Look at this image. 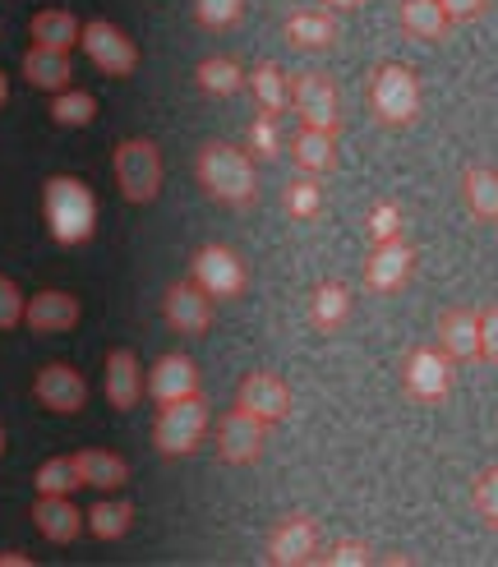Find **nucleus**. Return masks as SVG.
Instances as JSON below:
<instances>
[{
    "instance_id": "obj_17",
    "label": "nucleus",
    "mask_w": 498,
    "mask_h": 567,
    "mask_svg": "<svg viewBox=\"0 0 498 567\" xmlns=\"http://www.w3.org/2000/svg\"><path fill=\"white\" fill-rule=\"evenodd\" d=\"M148 379L144 370H138V355L129 347H116L106 355V370H102V392H106V402L116 406V411H134L138 406V396H144Z\"/></svg>"
},
{
    "instance_id": "obj_15",
    "label": "nucleus",
    "mask_w": 498,
    "mask_h": 567,
    "mask_svg": "<svg viewBox=\"0 0 498 567\" xmlns=\"http://www.w3.org/2000/svg\"><path fill=\"white\" fill-rule=\"evenodd\" d=\"M33 392L46 411L74 415V411H83V402H89V379H83L74 364H46V370H38V379H33Z\"/></svg>"
},
{
    "instance_id": "obj_25",
    "label": "nucleus",
    "mask_w": 498,
    "mask_h": 567,
    "mask_svg": "<svg viewBox=\"0 0 498 567\" xmlns=\"http://www.w3.org/2000/svg\"><path fill=\"white\" fill-rule=\"evenodd\" d=\"M291 157H295V166L304 176H328L332 166H338V134L304 125L295 134V144H291Z\"/></svg>"
},
{
    "instance_id": "obj_37",
    "label": "nucleus",
    "mask_w": 498,
    "mask_h": 567,
    "mask_svg": "<svg viewBox=\"0 0 498 567\" xmlns=\"http://www.w3.org/2000/svg\"><path fill=\"white\" fill-rule=\"evenodd\" d=\"M314 563H323V567H370L374 563V549L365 540H338L328 554H319Z\"/></svg>"
},
{
    "instance_id": "obj_29",
    "label": "nucleus",
    "mask_w": 498,
    "mask_h": 567,
    "mask_svg": "<svg viewBox=\"0 0 498 567\" xmlns=\"http://www.w3.org/2000/svg\"><path fill=\"white\" fill-rule=\"evenodd\" d=\"M245 83H249V93H255L259 111H268V116H282V111L291 106V79L282 74V65L263 61V65H255V74H249Z\"/></svg>"
},
{
    "instance_id": "obj_5",
    "label": "nucleus",
    "mask_w": 498,
    "mask_h": 567,
    "mask_svg": "<svg viewBox=\"0 0 498 567\" xmlns=\"http://www.w3.org/2000/svg\"><path fill=\"white\" fill-rule=\"evenodd\" d=\"M111 162H116V185L129 204H153L162 194V148L153 138H125Z\"/></svg>"
},
{
    "instance_id": "obj_27",
    "label": "nucleus",
    "mask_w": 498,
    "mask_h": 567,
    "mask_svg": "<svg viewBox=\"0 0 498 567\" xmlns=\"http://www.w3.org/2000/svg\"><path fill=\"white\" fill-rule=\"evenodd\" d=\"M346 319H351V291L342 281H319L310 296V323L319 332H338V328H346Z\"/></svg>"
},
{
    "instance_id": "obj_13",
    "label": "nucleus",
    "mask_w": 498,
    "mask_h": 567,
    "mask_svg": "<svg viewBox=\"0 0 498 567\" xmlns=\"http://www.w3.org/2000/svg\"><path fill=\"white\" fill-rule=\"evenodd\" d=\"M411 268H415V245L406 236H393V240H378L365 259V287L378 291V296H393L411 281Z\"/></svg>"
},
{
    "instance_id": "obj_8",
    "label": "nucleus",
    "mask_w": 498,
    "mask_h": 567,
    "mask_svg": "<svg viewBox=\"0 0 498 567\" xmlns=\"http://www.w3.org/2000/svg\"><path fill=\"white\" fill-rule=\"evenodd\" d=\"M189 277L199 281V287L212 296V300H231L245 291V259L231 249V245H204V249H194V264H189Z\"/></svg>"
},
{
    "instance_id": "obj_30",
    "label": "nucleus",
    "mask_w": 498,
    "mask_h": 567,
    "mask_svg": "<svg viewBox=\"0 0 498 567\" xmlns=\"http://www.w3.org/2000/svg\"><path fill=\"white\" fill-rule=\"evenodd\" d=\"M194 83H199L208 97H236L245 89V70L231 55H208V61H199V70H194Z\"/></svg>"
},
{
    "instance_id": "obj_42",
    "label": "nucleus",
    "mask_w": 498,
    "mask_h": 567,
    "mask_svg": "<svg viewBox=\"0 0 498 567\" xmlns=\"http://www.w3.org/2000/svg\"><path fill=\"white\" fill-rule=\"evenodd\" d=\"M443 14H448V23H470V19H480L489 10V0H438Z\"/></svg>"
},
{
    "instance_id": "obj_11",
    "label": "nucleus",
    "mask_w": 498,
    "mask_h": 567,
    "mask_svg": "<svg viewBox=\"0 0 498 567\" xmlns=\"http://www.w3.org/2000/svg\"><path fill=\"white\" fill-rule=\"evenodd\" d=\"M162 319L180 337H199V332L212 328V296L194 277L189 281H172L166 296H162Z\"/></svg>"
},
{
    "instance_id": "obj_16",
    "label": "nucleus",
    "mask_w": 498,
    "mask_h": 567,
    "mask_svg": "<svg viewBox=\"0 0 498 567\" xmlns=\"http://www.w3.org/2000/svg\"><path fill=\"white\" fill-rule=\"evenodd\" d=\"M236 406L249 411L255 420H263V424H277V420L291 415V388H287V379L259 370V374H249V379L240 383Z\"/></svg>"
},
{
    "instance_id": "obj_43",
    "label": "nucleus",
    "mask_w": 498,
    "mask_h": 567,
    "mask_svg": "<svg viewBox=\"0 0 498 567\" xmlns=\"http://www.w3.org/2000/svg\"><path fill=\"white\" fill-rule=\"evenodd\" d=\"M0 567H33V558L23 549H0Z\"/></svg>"
},
{
    "instance_id": "obj_14",
    "label": "nucleus",
    "mask_w": 498,
    "mask_h": 567,
    "mask_svg": "<svg viewBox=\"0 0 498 567\" xmlns=\"http://www.w3.org/2000/svg\"><path fill=\"white\" fill-rule=\"evenodd\" d=\"M434 337H438V351L453 364H476L480 360V309H466V305L443 309L434 323Z\"/></svg>"
},
{
    "instance_id": "obj_32",
    "label": "nucleus",
    "mask_w": 498,
    "mask_h": 567,
    "mask_svg": "<svg viewBox=\"0 0 498 567\" xmlns=\"http://www.w3.org/2000/svg\"><path fill=\"white\" fill-rule=\"evenodd\" d=\"M51 121L65 125V130H83L97 121V97L83 93V89H61L51 97Z\"/></svg>"
},
{
    "instance_id": "obj_1",
    "label": "nucleus",
    "mask_w": 498,
    "mask_h": 567,
    "mask_svg": "<svg viewBox=\"0 0 498 567\" xmlns=\"http://www.w3.org/2000/svg\"><path fill=\"white\" fill-rule=\"evenodd\" d=\"M194 176H199V185L227 208H249L259 198L255 157H249L245 148H236V144H221V138H212V144L199 148V157H194Z\"/></svg>"
},
{
    "instance_id": "obj_34",
    "label": "nucleus",
    "mask_w": 498,
    "mask_h": 567,
    "mask_svg": "<svg viewBox=\"0 0 498 567\" xmlns=\"http://www.w3.org/2000/svg\"><path fill=\"white\" fill-rule=\"evenodd\" d=\"M33 485H38V494H74V489L83 485V480H79L74 457H51V462H42V466H38Z\"/></svg>"
},
{
    "instance_id": "obj_24",
    "label": "nucleus",
    "mask_w": 498,
    "mask_h": 567,
    "mask_svg": "<svg viewBox=\"0 0 498 567\" xmlns=\"http://www.w3.org/2000/svg\"><path fill=\"white\" fill-rule=\"evenodd\" d=\"M23 79L33 83V89H42V93H61V89H70V79H74L70 51H51V47L23 51Z\"/></svg>"
},
{
    "instance_id": "obj_7",
    "label": "nucleus",
    "mask_w": 498,
    "mask_h": 567,
    "mask_svg": "<svg viewBox=\"0 0 498 567\" xmlns=\"http://www.w3.org/2000/svg\"><path fill=\"white\" fill-rule=\"evenodd\" d=\"M79 47L89 51V61L111 74V79H125L138 70V47L129 42V33H121L111 19H89L83 23V33H79Z\"/></svg>"
},
{
    "instance_id": "obj_40",
    "label": "nucleus",
    "mask_w": 498,
    "mask_h": 567,
    "mask_svg": "<svg viewBox=\"0 0 498 567\" xmlns=\"http://www.w3.org/2000/svg\"><path fill=\"white\" fill-rule=\"evenodd\" d=\"M249 148H255L259 157H277V148H282V138H277V116L259 111L255 125H249Z\"/></svg>"
},
{
    "instance_id": "obj_38",
    "label": "nucleus",
    "mask_w": 498,
    "mask_h": 567,
    "mask_svg": "<svg viewBox=\"0 0 498 567\" xmlns=\"http://www.w3.org/2000/svg\"><path fill=\"white\" fill-rule=\"evenodd\" d=\"M23 305H28V300H23V291H19V281L0 272V332H10V328L23 323Z\"/></svg>"
},
{
    "instance_id": "obj_3",
    "label": "nucleus",
    "mask_w": 498,
    "mask_h": 567,
    "mask_svg": "<svg viewBox=\"0 0 498 567\" xmlns=\"http://www.w3.org/2000/svg\"><path fill=\"white\" fill-rule=\"evenodd\" d=\"M208 434V402L199 392L194 396H180V402H166L157 411V424H153V447L162 457H189L194 447L204 443Z\"/></svg>"
},
{
    "instance_id": "obj_45",
    "label": "nucleus",
    "mask_w": 498,
    "mask_h": 567,
    "mask_svg": "<svg viewBox=\"0 0 498 567\" xmlns=\"http://www.w3.org/2000/svg\"><path fill=\"white\" fill-rule=\"evenodd\" d=\"M10 102V79H6V70H0V106Z\"/></svg>"
},
{
    "instance_id": "obj_28",
    "label": "nucleus",
    "mask_w": 498,
    "mask_h": 567,
    "mask_svg": "<svg viewBox=\"0 0 498 567\" xmlns=\"http://www.w3.org/2000/svg\"><path fill=\"white\" fill-rule=\"evenodd\" d=\"M28 33H33V47H51V51H70L83 33V23L70 10H38L28 19Z\"/></svg>"
},
{
    "instance_id": "obj_2",
    "label": "nucleus",
    "mask_w": 498,
    "mask_h": 567,
    "mask_svg": "<svg viewBox=\"0 0 498 567\" xmlns=\"http://www.w3.org/2000/svg\"><path fill=\"white\" fill-rule=\"evenodd\" d=\"M42 213L55 245H89L97 231V194L79 176H51L42 185Z\"/></svg>"
},
{
    "instance_id": "obj_39",
    "label": "nucleus",
    "mask_w": 498,
    "mask_h": 567,
    "mask_svg": "<svg viewBox=\"0 0 498 567\" xmlns=\"http://www.w3.org/2000/svg\"><path fill=\"white\" fill-rule=\"evenodd\" d=\"M370 236H374V245L402 236V208L393 204V198H383V204L370 208Z\"/></svg>"
},
{
    "instance_id": "obj_36",
    "label": "nucleus",
    "mask_w": 498,
    "mask_h": 567,
    "mask_svg": "<svg viewBox=\"0 0 498 567\" xmlns=\"http://www.w3.org/2000/svg\"><path fill=\"white\" fill-rule=\"evenodd\" d=\"M240 14H245V0H194V19H199L204 28H212V33L236 28Z\"/></svg>"
},
{
    "instance_id": "obj_21",
    "label": "nucleus",
    "mask_w": 498,
    "mask_h": 567,
    "mask_svg": "<svg viewBox=\"0 0 498 567\" xmlns=\"http://www.w3.org/2000/svg\"><path fill=\"white\" fill-rule=\"evenodd\" d=\"M23 323L33 332H70L79 323V300L70 291H38L23 305Z\"/></svg>"
},
{
    "instance_id": "obj_31",
    "label": "nucleus",
    "mask_w": 498,
    "mask_h": 567,
    "mask_svg": "<svg viewBox=\"0 0 498 567\" xmlns=\"http://www.w3.org/2000/svg\"><path fill=\"white\" fill-rule=\"evenodd\" d=\"M129 526H134V503L129 498H102V503H93L89 530L97 535V540H125Z\"/></svg>"
},
{
    "instance_id": "obj_9",
    "label": "nucleus",
    "mask_w": 498,
    "mask_h": 567,
    "mask_svg": "<svg viewBox=\"0 0 498 567\" xmlns=\"http://www.w3.org/2000/svg\"><path fill=\"white\" fill-rule=\"evenodd\" d=\"M291 106H295L300 125H310V130H328V134H338V125H342L338 83H332L328 74H319V70L291 79Z\"/></svg>"
},
{
    "instance_id": "obj_10",
    "label": "nucleus",
    "mask_w": 498,
    "mask_h": 567,
    "mask_svg": "<svg viewBox=\"0 0 498 567\" xmlns=\"http://www.w3.org/2000/svg\"><path fill=\"white\" fill-rule=\"evenodd\" d=\"M319 540H323V526L304 513H291L282 517L272 530H268V563L272 567H304L319 558Z\"/></svg>"
},
{
    "instance_id": "obj_35",
    "label": "nucleus",
    "mask_w": 498,
    "mask_h": 567,
    "mask_svg": "<svg viewBox=\"0 0 498 567\" xmlns=\"http://www.w3.org/2000/svg\"><path fill=\"white\" fill-rule=\"evenodd\" d=\"M470 507H476V517L489 530H498V466L476 471V480H470Z\"/></svg>"
},
{
    "instance_id": "obj_19",
    "label": "nucleus",
    "mask_w": 498,
    "mask_h": 567,
    "mask_svg": "<svg viewBox=\"0 0 498 567\" xmlns=\"http://www.w3.org/2000/svg\"><path fill=\"white\" fill-rule=\"evenodd\" d=\"M33 526L46 535L51 545H74L83 530V513L70 503V494H38L33 503Z\"/></svg>"
},
{
    "instance_id": "obj_12",
    "label": "nucleus",
    "mask_w": 498,
    "mask_h": 567,
    "mask_svg": "<svg viewBox=\"0 0 498 567\" xmlns=\"http://www.w3.org/2000/svg\"><path fill=\"white\" fill-rule=\"evenodd\" d=\"M263 443H268V424L255 420L249 411H231V415H221L217 424V457L227 462V466H249V462H259L263 457Z\"/></svg>"
},
{
    "instance_id": "obj_20",
    "label": "nucleus",
    "mask_w": 498,
    "mask_h": 567,
    "mask_svg": "<svg viewBox=\"0 0 498 567\" xmlns=\"http://www.w3.org/2000/svg\"><path fill=\"white\" fill-rule=\"evenodd\" d=\"M461 198L476 221H498V166L494 162H466L461 166Z\"/></svg>"
},
{
    "instance_id": "obj_23",
    "label": "nucleus",
    "mask_w": 498,
    "mask_h": 567,
    "mask_svg": "<svg viewBox=\"0 0 498 567\" xmlns=\"http://www.w3.org/2000/svg\"><path fill=\"white\" fill-rule=\"evenodd\" d=\"M282 33L300 51H323V47L338 42V19H332L328 6L323 10H291L287 23H282Z\"/></svg>"
},
{
    "instance_id": "obj_46",
    "label": "nucleus",
    "mask_w": 498,
    "mask_h": 567,
    "mask_svg": "<svg viewBox=\"0 0 498 567\" xmlns=\"http://www.w3.org/2000/svg\"><path fill=\"white\" fill-rule=\"evenodd\" d=\"M0 457H6V424H0Z\"/></svg>"
},
{
    "instance_id": "obj_33",
    "label": "nucleus",
    "mask_w": 498,
    "mask_h": 567,
    "mask_svg": "<svg viewBox=\"0 0 498 567\" xmlns=\"http://www.w3.org/2000/svg\"><path fill=\"white\" fill-rule=\"evenodd\" d=\"M282 204H287V213H291L295 221L319 217V213H323V189H319V176H300V181H291V185L282 189Z\"/></svg>"
},
{
    "instance_id": "obj_44",
    "label": "nucleus",
    "mask_w": 498,
    "mask_h": 567,
    "mask_svg": "<svg viewBox=\"0 0 498 567\" xmlns=\"http://www.w3.org/2000/svg\"><path fill=\"white\" fill-rule=\"evenodd\" d=\"M328 10H355V6H365V0H323Z\"/></svg>"
},
{
    "instance_id": "obj_22",
    "label": "nucleus",
    "mask_w": 498,
    "mask_h": 567,
    "mask_svg": "<svg viewBox=\"0 0 498 567\" xmlns=\"http://www.w3.org/2000/svg\"><path fill=\"white\" fill-rule=\"evenodd\" d=\"M74 466H79L83 485L102 489V494L121 489L125 480H129V462L121 457V452H111V447H83V452H74Z\"/></svg>"
},
{
    "instance_id": "obj_4",
    "label": "nucleus",
    "mask_w": 498,
    "mask_h": 567,
    "mask_svg": "<svg viewBox=\"0 0 498 567\" xmlns=\"http://www.w3.org/2000/svg\"><path fill=\"white\" fill-rule=\"evenodd\" d=\"M370 111L383 121V125H411L415 116H421V79H415L406 65L387 61L370 74Z\"/></svg>"
},
{
    "instance_id": "obj_41",
    "label": "nucleus",
    "mask_w": 498,
    "mask_h": 567,
    "mask_svg": "<svg viewBox=\"0 0 498 567\" xmlns=\"http://www.w3.org/2000/svg\"><path fill=\"white\" fill-rule=\"evenodd\" d=\"M480 360L498 364V305L480 309Z\"/></svg>"
},
{
    "instance_id": "obj_6",
    "label": "nucleus",
    "mask_w": 498,
    "mask_h": 567,
    "mask_svg": "<svg viewBox=\"0 0 498 567\" xmlns=\"http://www.w3.org/2000/svg\"><path fill=\"white\" fill-rule=\"evenodd\" d=\"M402 388H406L411 402L438 406L443 396L453 392V360L438 347H411L402 360Z\"/></svg>"
},
{
    "instance_id": "obj_18",
    "label": "nucleus",
    "mask_w": 498,
    "mask_h": 567,
    "mask_svg": "<svg viewBox=\"0 0 498 567\" xmlns=\"http://www.w3.org/2000/svg\"><path fill=\"white\" fill-rule=\"evenodd\" d=\"M199 392V364H194L189 355L172 351V355H162L153 364V374H148V396L157 406L166 402H180V396H194Z\"/></svg>"
},
{
    "instance_id": "obj_26",
    "label": "nucleus",
    "mask_w": 498,
    "mask_h": 567,
    "mask_svg": "<svg viewBox=\"0 0 498 567\" xmlns=\"http://www.w3.org/2000/svg\"><path fill=\"white\" fill-rule=\"evenodd\" d=\"M397 23H402V33L411 42H438L453 28L438 0H402V6H397Z\"/></svg>"
}]
</instances>
